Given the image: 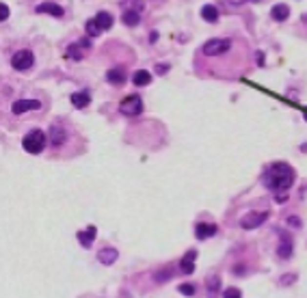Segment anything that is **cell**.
I'll return each instance as SVG.
<instances>
[{"mask_svg": "<svg viewBox=\"0 0 307 298\" xmlns=\"http://www.w3.org/2000/svg\"><path fill=\"white\" fill-rule=\"evenodd\" d=\"M201 18H204L205 22H216V20H219V9H216L214 4H204V7H201Z\"/></svg>", "mask_w": 307, "mask_h": 298, "instance_id": "cell-21", "label": "cell"}, {"mask_svg": "<svg viewBox=\"0 0 307 298\" xmlns=\"http://www.w3.org/2000/svg\"><path fill=\"white\" fill-rule=\"evenodd\" d=\"M35 63V57L31 50H20L11 57V65L13 69H18V72H24V69H31Z\"/></svg>", "mask_w": 307, "mask_h": 298, "instance_id": "cell-6", "label": "cell"}, {"mask_svg": "<svg viewBox=\"0 0 307 298\" xmlns=\"http://www.w3.org/2000/svg\"><path fill=\"white\" fill-rule=\"evenodd\" d=\"M173 272H175V266H164V268H160L154 275V281L156 283H167L171 277H173Z\"/></svg>", "mask_w": 307, "mask_h": 298, "instance_id": "cell-20", "label": "cell"}, {"mask_svg": "<svg viewBox=\"0 0 307 298\" xmlns=\"http://www.w3.org/2000/svg\"><path fill=\"white\" fill-rule=\"evenodd\" d=\"M37 108H41V102H37V99H18V102H13V106H11L13 115H22V113L37 110Z\"/></svg>", "mask_w": 307, "mask_h": 298, "instance_id": "cell-10", "label": "cell"}, {"mask_svg": "<svg viewBox=\"0 0 307 298\" xmlns=\"http://www.w3.org/2000/svg\"><path fill=\"white\" fill-rule=\"evenodd\" d=\"M84 28H87V35H89V37H98V35L102 33V28L98 26L95 18H93V20H89V22H87V26H84Z\"/></svg>", "mask_w": 307, "mask_h": 298, "instance_id": "cell-26", "label": "cell"}, {"mask_svg": "<svg viewBox=\"0 0 307 298\" xmlns=\"http://www.w3.org/2000/svg\"><path fill=\"white\" fill-rule=\"evenodd\" d=\"M303 22H305V24H307V13H305V15H303Z\"/></svg>", "mask_w": 307, "mask_h": 298, "instance_id": "cell-38", "label": "cell"}, {"mask_svg": "<svg viewBox=\"0 0 307 298\" xmlns=\"http://www.w3.org/2000/svg\"><path fill=\"white\" fill-rule=\"evenodd\" d=\"M197 257H199V253H197V249H188L184 253V257L180 259V264H178V272L180 275H193L195 272V264H197Z\"/></svg>", "mask_w": 307, "mask_h": 298, "instance_id": "cell-7", "label": "cell"}, {"mask_svg": "<svg viewBox=\"0 0 307 298\" xmlns=\"http://www.w3.org/2000/svg\"><path fill=\"white\" fill-rule=\"evenodd\" d=\"M216 234H219V227L214 223H197L195 225V236H197V240H208Z\"/></svg>", "mask_w": 307, "mask_h": 298, "instance_id": "cell-9", "label": "cell"}, {"mask_svg": "<svg viewBox=\"0 0 307 298\" xmlns=\"http://www.w3.org/2000/svg\"><path fill=\"white\" fill-rule=\"evenodd\" d=\"M156 72H158L160 76H163V74H167V72H169V65H167V63H164V65H163V63H160V65H156Z\"/></svg>", "mask_w": 307, "mask_h": 298, "instance_id": "cell-35", "label": "cell"}, {"mask_svg": "<svg viewBox=\"0 0 307 298\" xmlns=\"http://www.w3.org/2000/svg\"><path fill=\"white\" fill-rule=\"evenodd\" d=\"M246 272H249V266H246L245 261H238V264L231 266V275H236V277H245Z\"/></svg>", "mask_w": 307, "mask_h": 298, "instance_id": "cell-27", "label": "cell"}, {"mask_svg": "<svg viewBox=\"0 0 307 298\" xmlns=\"http://www.w3.org/2000/svg\"><path fill=\"white\" fill-rule=\"evenodd\" d=\"M270 212L268 210H258V212H249V214H245L243 219H240V227H243L245 231H251V229H258L268 220Z\"/></svg>", "mask_w": 307, "mask_h": 298, "instance_id": "cell-3", "label": "cell"}, {"mask_svg": "<svg viewBox=\"0 0 307 298\" xmlns=\"http://www.w3.org/2000/svg\"><path fill=\"white\" fill-rule=\"evenodd\" d=\"M286 223H288V225L292 227V229H301V225H303V223H301L299 216H288V220H286Z\"/></svg>", "mask_w": 307, "mask_h": 298, "instance_id": "cell-30", "label": "cell"}, {"mask_svg": "<svg viewBox=\"0 0 307 298\" xmlns=\"http://www.w3.org/2000/svg\"><path fill=\"white\" fill-rule=\"evenodd\" d=\"M294 178L296 173L288 162H273L266 166L262 181H264V186L270 193H288L292 184H294Z\"/></svg>", "mask_w": 307, "mask_h": 298, "instance_id": "cell-1", "label": "cell"}, {"mask_svg": "<svg viewBox=\"0 0 307 298\" xmlns=\"http://www.w3.org/2000/svg\"><path fill=\"white\" fill-rule=\"evenodd\" d=\"M67 54H69V59H76V60H80V59H82V54H80V50L76 48V45H72Z\"/></svg>", "mask_w": 307, "mask_h": 298, "instance_id": "cell-31", "label": "cell"}, {"mask_svg": "<svg viewBox=\"0 0 307 298\" xmlns=\"http://www.w3.org/2000/svg\"><path fill=\"white\" fill-rule=\"evenodd\" d=\"M204 54L205 57H223L231 50V39H210L204 43Z\"/></svg>", "mask_w": 307, "mask_h": 298, "instance_id": "cell-4", "label": "cell"}, {"mask_svg": "<svg viewBox=\"0 0 307 298\" xmlns=\"http://www.w3.org/2000/svg\"><path fill=\"white\" fill-rule=\"evenodd\" d=\"M255 57H258V65H260V67H264V52H258Z\"/></svg>", "mask_w": 307, "mask_h": 298, "instance_id": "cell-36", "label": "cell"}, {"mask_svg": "<svg viewBox=\"0 0 307 298\" xmlns=\"http://www.w3.org/2000/svg\"><path fill=\"white\" fill-rule=\"evenodd\" d=\"M37 13H50V15H54V18H63V7H59L57 2H41V4H37V9H35Z\"/></svg>", "mask_w": 307, "mask_h": 298, "instance_id": "cell-13", "label": "cell"}, {"mask_svg": "<svg viewBox=\"0 0 307 298\" xmlns=\"http://www.w3.org/2000/svg\"><path fill=\"white\" fill-rule=\"evenodd\" d=\"M89 102H91V95H89V91H78V93L72 95V104L76 106V108H87Z\"/></svg>", "mask_w": 307, "mask_h": 298, "instance_id": "cell-17", "label": "cell"}, {"mask_svg": "<svg viewBox=\"0 0 307 298\" xmlns=\"http://www.w3.org/2000/svg\"><path fill=\"white\" fill-rule=\"evenodd\" d=\"M178 292H180L182 296L190 298V296H195V294H197V285H195V283H182V285L178 287Z\"/></svg>", "mask_w": 307, "mask_h": 298, "instance_id": "cell-25", "label": "cell"}, {"mask_svg": "<svg viewBox=\"0 0 307 298\" xmlns=\"http://www.w3.org/2000/svg\"><path fill=\"white\" fill-rule=\"evenodd\" d=\"M95 236H98V229H95L93 225H89L87 229H82V231H78V240H80V244L84 246V249H89V246L93 244V240H95Z\"/></svg>", "mask_w": 307, "mask_h": 298, "instance_id": "cell-12", "label": "cell"}, {"mask_svg": "<svg viewBox=\"0 0 307 298\" xmlns=\"http://www.w3.org/2000/svg\"><path fill=\"white\" fill-rule=\"evenodd\" d=\"M221 296L223 298H243V292H240L238 287H225Z\"/></svg>", "mask_w": 307, "mask_h": 298, "instance_id": "cell-28", "label": "cell"}, {"mask_svg": "<svg viewBox=\"0 0 307 298\" xmlns=\"http://www.w3.org/2000/svg\"><path fill=\"white\" fill-rule=\"evenodd\" d=\"M106 80L110 84H123L125 82V72L122 67H115V69H108V74H106Z\"/></svg>", "mask_w": 307, "mask_h": 298, "instance_id": "cell-18", "label": "cell"}, {"mask_svg": "<svg viewBox=\"0 0 307 298\" xmlns=\"http://www.w3.org/2000/svg\"><path fill=\"white\" fill-rule=\"evenodd\" d=\"M296 279H299V275H296V272H288L286 277H281V279H279V283L281 285H292V283H296Z\"/></svg>", "mask_w": 307, "mask_h": 298, "instance_id": "cell-29", "label": "cell"}, {"mask_svg": "<svg viewBox=\"0 0 307 298\" xmlns=\"http://www.w3.org/2000/svg\"><path fill=\"white\" fill-rule=\"evenodd\" d=\"M46 143H48V136L41 132V130H31L26 136H24L22 145L28 154H41L46 149Z\"/></svg>", "mask_w": 307, "mask_h": 298, "instance_id": "cell-2", "label": "cell"}, {"mask_svg": "<svg viewBox=\"0 0 307 298\" xmlns=\"http://www.w3.org/2000/svg\"><path fill=\"white\" fill-rule=\"evenodd\" d=\"M229 4H234V7H243V4H249V2H262V0H227Z\"/></svg>", "mask_w": 307, "mask_h": 298, "instance_id": "cell-33", "label": "cell"}, {"mask_svg": "<svg viewBox=\"0 0 307 298\" xmlns=\"http://www.w3.org/2000/svg\"><path fill=\"white\" fill-rule=\"evenodd\" d=\"M270 18H273L275 22H286V20L290 18V7L288 4H284V2L275 4V7L270 9Z\"/></svg>", "mask_w": 307, "mask_h": 298, "instance_id": "cell-14", "label": "cell"}, {"mask_svg": "<svg viewBox=\"0 0 307 298\" xmlns=\"http://www.w3.org/2000/svg\"><path fill=\"white\" fill-rule=\"evenodd\" d=\"M294 255V240L290 234H281L279 236V244H277V257L279 259H292Z\"/></svg>", "mask_w": 307, "mask_h": 298, "instance_id": "cell-8", "label": "cell"}, {"mask_svg": "<svg viewBox=\"0 0 307 298\" xmlns=\"http://www.w3.org/2000/svg\"><path fill=\"white\" fill-rule=\"evenodd\" d=\"M117 249H110V246H106V249H102L98 253V259H100V264H104V266H110V264H115L117 261Z\"/></svg>", "mask_w": 307, "mask_h": 298, "instance_id": "cell-15", "label": "cell"}, {"mask_svg": "<svg viewBox=\"0 0 307 298\" xmlns=\"http://www.w3.org/2000/svg\"><path fill=\"white\" fill-rule=\"evenodd\" d=\"M123 24L125 26H130V28H134L137 24L141 22V13H137V11H123Z\"/></svg>", "mask_w": 307, "mask_h": 298, "instance_id": "cell-23", "label": "cell"}, {"mask_svg": "<svg viewBox=\"0 0 307 298\" xmlns=\"http://www.w3.org/2000/svg\"><path fill=\"white\" fill-rule=\"evenodd\" d=\"M119 110H122V115H128V117H137V115L143 113V99H141L139 95H128V98L122 99V104H119Z\"/></svg>", "mask_w": 307, "mask_h": 298, "instance_id": "cell-5", "label": "cell"}, {"mask_svg": "<svg viewBox=\"0 0 307 298\" xmlns=\"http://www.w3.org/2000/svg\"><path fill=\"white\" fill-rule=\"evenodd\" d=\"M7 18H9V7L4 2H0V22H4Z\"/></svg>", "mask_w": 307, "mask_h": 298, "instance_id": "cell-32", "label": "cell"}, {"mask_svg": "<svg viewBox=\"0 0 307 298\" xmlns=\"http://www.w3.org/2000/svg\"><path fill=\"white\" fill-rule=\"evenodd\" d=\"M205 292H208V298H216L219 294H223V292H221V277L219 275H210L208 279H205Z\"/></svg>", "mask_w": 307, "mask_h": 298, "instance_id": "cell-11", "label": "cell"}, {"mask_svg": "<svg viewBox=\"0 0 307 298\" xmlns=\"http://www.w3.org/2000/svg\"><path fill=\"white\" fill-rule=\"evenodd\" d=\"M123 7H128V11H137V13H143L145 11V2L143 0H122Z\"/></svg>", "mask_w": 307, "mask_h": 298, "instance_id": "cell-24", "label": "cell"}, {"mask_svg": "<svg viewBox=\"0 0 307 298\" xmlns=\"http://www.w3.org/2000/svg\"><path fill=\"white\" fill-rule=\"evenodd\" d=\"M132 82L137 84V87H147V84L152 82V74H149L147 69H139V72H134V76H132Z\"/></svg>", "mask_w": 307, "mask_h": 298, "instance_id": "cell-19", "label": "cell"}, {"mask_svg": "<svg viewBox=\"0 0 307 298\" xmlns=\"http://www.w3.org/2000/svg\"><path fill=\"white\" fill-rule=\"evenodd\" d=\"M149 41H152V43H156V41H158V33H156V30H154L152 35H149Z\"/></svg>", "mask_w": 307, "mask_h": 298, "instance_id": "cell-37", "label": "cell"}, {"mask_svg": "<svg viewBox=\"0 0 307 298\" xmlns=\"http://www.w3.org/2000/svg\"><path fill=\"white\" fill-rule=\"evenodd\" d=\"M95 22H98V26L102 30H108L110 26H113V15H110L108 11H100L98 15H95Z\"/></svg>", "mask_w": 307, "mask_h": 298, "instance_id": "cell-22", "label": "cell"}, {"mask_svg": "<svg viewBox=\"0 0 307 298\" xmlns=\"http://www.w3.org/2000/svg\"><path fill=\"white\" fill-rule=\"evenodd\" d=\"M63 140H65V128L61 123H52V128H50V143L54 147H59Z\"/></svg>", "mask_w": 307, "mask_h": 298, "instance_id": "cell-16", "label": "cell"}, {"mask_svg": "<svg viewBox=\"0 0 307 298\" xmlns=\"http://www.w3.org/2000/svg\"><path fill=\"white\" fill-rule=\"evenodd\" d=\"M275 201H277V203H286V201H288V195H286V193H275Z\"/></svg>", "mask_w": 307, "mask_h": 298, "instance_id": "cell-34", "label": "cell"}]
</instances>
